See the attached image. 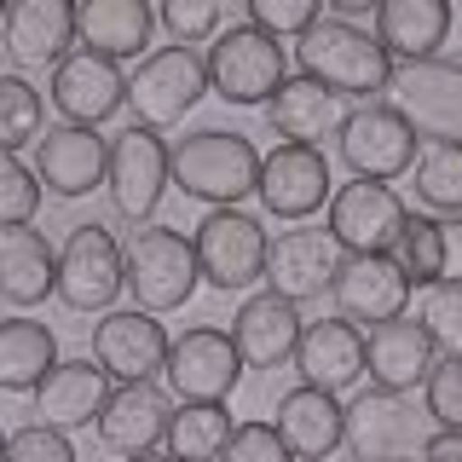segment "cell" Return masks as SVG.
Here are the masks:
<instances>
[{
  "label": "cell",
  "instance_id": "bcb514c9",
  "mask_svg": "<svg viewBox=\"0 0 462 462\" xmlns=\"http://www.w3.org/2000/svg\"><path fill=\"white\" fill-rule=\"evenodd\" d=\"M6 12H12V6H0V23H6Z\"/></svg>",
  "mask_w": 462,
  "mask_h": 462
},
{
  "label": "cell",
  "instance_id": "9a60e30c",
  "mask_svg": "<svg viewBox=\"0 0 462 462\" xmlns=\"http://www.w3.org/2000/svg\"><path fill=\"white\" fill-rule=\"evenodd\" d=\"M260 208L272 220H312L318 208H329L336 197V180H329V156L324 151H307V144H278V151L260 156Z\"/></svg>",
  "mask_w": 462,
  "mask_h": 462
},
{
  "label": "cell",
  "instance_id": "cb8c5ba5",
  "mask_svg": "<svg viewBox=\"0 0 462 462\" xmlns=\"http://www.w3.org/2000/svg\"><path fill=\"white\" fill-rule=\"evenodd\" d=\"M0 29H6V58L18 69H58L76 47V6L69 0H18Z\"/></svg>",
  "mask_w": 462,
  "mask_h": 462
},
{
  "label": "cell",
  "instance_id": "ab89813d",
  "mask_svg": "<svg viewBox=\"0 0 462 462\" xmlns=\"http://www.w3.org/2000/svg\"><path fill=\"white\" fill-rule=\"evenodd\" d=\"M422 329L433 341H439V353H451V358H462V289H428L422 295Z\"/></svg>",
  "mask_w": 462,
  "mask_h": 462
},
{
  "label": "cell",
  "instance_id": "f546056e",
  "mask_svg": "<svg viewBox=\"0 0 462 462\" xmlns=\"http://www.w3.org/2000/svg\"><path fill=\"white\" fill-rule=\"evenodd\" d=\"M393 260L411 272V283L422 289H462V220H428V214H411Z\"/></svg>",
  "mask_w": 462,
  "mask_h": 462
},
{
  "label": "cell",
  "instance_id": "30bf717a",
  "mask_svg": "<svg viewBox=\"0 0 462 462\" xmlns=\"http://www.w3.org/2000/svg\"><path fill=\"white\" fill-rule=\"evenodd\" d=\"M382 105H393L411 122L416 139L462 144V64H445V58L393 64V81H387Z\"/></svg>",
  "mask_w": 462,
  "mask_h": 462
},
{
  "label": "cell",
  "instance_id": "8d00e7d4",
  "mask_svg": "<svg viewBox=\"0 0 462 462\" xmlns=\"http://www.w3.org/2000/svg\"><path fill=\"white\" fill-rule=\"evenodd\" d=\"M422 411H428V422H433V428L462 433V358L445 353L439 365H433L428 387H422Z\"/></svg>",
  "mask_w": 462,
  "mask_h": 462
},
{
  "label": "cell",
  "instance_id": "d590c367",
  "mask_svg": "<svg viewBox=\"0 0 462 462\" xmlns=\"http://www.w3.org/2000/svg\"><path fill=\"white\" fill-rule=\"evenodd\" d=\"M35 208H41V180H35V168L18 162L12 151H0V231L29 226V220H35Z\"/></svg>",
  "mask_w": 462,
  "mask_h": 462
},
{
  "label": "cell",
  "instance_id": "ee69618b",
  "mask_svg": "<svg viewBox=\"0 0 462 462\" xmlns=\"http://www.w3.org/2000/svg\"><path fill=\"white\" fill-rule=\"evenodd\" d=\"M127 462H173L168 451H144V457H127Z\"/></svg>",
  "mask_w": 462,
  "mask_h": 462
},
{
  "label": "cell",
  "instance_id": "d6a6232c",
  "mask_svg": "<svg viewBox=\"0 0 462 462\" xmlns=\"http://www.w3.org/2000/svg\"><path fill=\"white\" fill-rule=\"evenodd\" d=\"M226 439H231L226 404H173V422H168V457L173 462H220Z\"/></svg>",
  "mask_w": 462,
  "mask_h": 462
},
{
  "label": "cell",
  "instance_id": "8fae6325",
  "mask_svg": "<svg viewBox=\"0 0 462 462\" xmlns=\"http://www.w3.org/2000/svg\"><path fill=\"white\" fill-rule=\"evenodd\" d=\"M122 289H127L122 243H116L98 220L76 226L64 237V249H58V300H64L69 312H98L105 318Z\"/></svg>",
  "mask_w": 462,
  "mask_h": 462
},
{
  "label": "cell",
  "instance_id": "d4e9b609",
  "mask_svg": "<svg viewBox=\"0 0 462 462\" xmlns=\"http://www.w3.org/2000/svg\"><path fill=\"white\" fill-rule=\"evenodd\" d=\"M365 358H370V382L387 393H416L428 387L433 365H439V341L422 329V318H399L365 336Z\"/></svg>",
  "mask_w": 462,
  "mask_h": 462
},
{
  "label": "cell",
  "instance_id": "d6986e66",
  "mask_svg": "<svg viewBox=\"0 0 462 462\" xmlns=\"http://www.w3.org/2000/svg\"><path fill=\"white\" fill-rule=\"evenodd\" d=\"M168 422H173V399L162 393L156 382H122L110 387L105 411H98V445H105L110 457H144L156 451V439H168Z\"/></svg>",
  "mask_w": 462,
  "mask_h": 462
},
{
  "label": "cell",
  "instance_id": "60d3db41",
  "mask_svg": "<svg viewBox=\"0 0 462 462\" xmlns=\"http://www.w3.org/2000/svg\"><path fill=\"white\" fill-rule=\"evenodd\" d=\"M6 462H76V445H69V433L29 422L6 439Z\"/></svg>",
  "mask_w": 462,
  "mask_h": 462
},
{
  "label": "cell",
  "instance_id": "4fadbf2b",
  "mask_svg": "<svg viewBox=\"0 0 462 462\" xmlns=\"http://www.w3.org/2000/svg\"><path fill=\"white\" fill-rule=\"evenodd\" d=\"M173 173H168V144L151 134V127H122L110 139V173H105V191L110 208L134 226H151V214L162 208Z\"/></svg>",
  "mask_w": 462,
  "mask_h": 462
},
{
  "label": "cell",
  "instance_id": "1f68e13d",
  "mask_svg": "<svg viewBox=\"0 0 462 462\" xmlns=\"http://www.w3.org/2000/svg\"><path fill=\"white\" fill-rule=\"evenodd\" d=\"M64 365L58 336L35 318H0V393H35Z\"/></svg>",
  "mask_w": 462,
  "mask_h": 462
},
{
  "label": "cell",
  "instance_id": "484cf974",
  "mask_svg": "<svg viewBox=\"0 0 462 462\" xmlns=\"http://www.w3.org/2000/svg\"><path fill=\"white\" fill-rule=\"evenodd\" d=\"M110 375L98 370V358H64L47 382L35 387V416L41 428H58V433H76V428H93L98 411L110 399Z\"/></svg>",
  "mask_w": 462,
  "mask_h": 462
},
{
  "label": "cell",
  "instance_id": "4316f807",
  "mask_svg": "<svg viewBox=\"0 0 462 462\" xmlns=\"http://www.w3.org/2000/svg\"><path fill=\"white\" fill-rule=\"evenodd\" d=\"M266 122H272V134H278L283 144L324 151V139L341 134L346 110H341V98L329 93V87H318L312 76H289V81L278 87V98L266 105Z\"/></svg>",
  "mask_w": 462,
  "mask_h": 462
},
{
  "label": "cell",
  "instance_id": "3957f363",
  "mask_svg": "<svg viewBox=\"0 0 462 462\" xmlns=\"http://www.w3.org/2000/svg\"><path fill=\"white\" fill-rule=\"evenodd\" d=\"M122 266H127V295H134V307L151 312V318L180 312L202 283L191 237L173 231V226H134V237L122 243Z\"/></svg>",
  "mask_w": 462,
  "mask_h": 462
},
{
  "label": "cell",
  "instance_id": "603a6c76",
  "mask_svg": "<svg viewBox=\"0 0 462 462\" xmlns=\"http://www.w3.org/2000/svg\"><path fill=\"white\" fill-rule=\"evenodd\" d=\"M295 365H300V382L307 387H324V393H346L370 375V358H365V329L346 324V318H318L307 324V336L295 346Z\"/></svg>",
  "mask_w": 462,
  "mask_h": 462
},
{
  "label": "cell",
  "instance_id": "7bdbcfd3",
  "mask_svg": "<svg viewBox=\"0 0 462 462\" xmlns=\"http://www.w3.org/2000/svg\"><path fill=\"white\" fill-rule=\"evenodd\" d=\"M422 462H462V433H445V428H433V439H428Z\"/></svg>",
  "mask_w": 462,
  "mask_h": 462
},
{
  "label": "cell",
  "instance_id": "9c48e42d",
  "mask_svg": "<svg viewBox=\"0 0 462 462\" xmlns=\"http://www.w3.org/2000/svg\"><path fill=\"white\" fill-rule=\"evenodd\" d=\"M411 295H416V283H411V272H404L393 254H341L336 283H329L336 318L358 324L365 336L382 329V324L411 318Z\"/></svg>",
  "mask_w": 462,
  "mask_h": 462
},
{
  "label": "cell",
  "instance_id": "b9f144b4",
  "mask_svg": "<svg viewBox=\"0 0 462 462\" xmlns=\"http://www.w3.org/2000/svg\"><path fill=\"white\" fill-rule=\"evenodd\" d=\"M220 462H295V457L283 451V439H278L272 422H243V428H231Z\"/></svg>",
  "mask_w": 462,
  "mask_h": 462
},
{
  "label": "cell",
  "instance_id": "ba28073f",
  "mask_svg": "<svg viewBox=\"0 0 462 462\" xmlns=\"http://www.w3.org/2000/svg\"><path fill=\"white\" fill-rule=\"evenodd\" d=\"M404 226H411V208L393 185H375V180H353L336 185L324 208V231L341 254H393Z\"/></svg>",
  "mask_w": 462,
  "mask_h": 462
},
{
  "label": "cell",
  "instance_id": "52a82bcc",
  "mask_svg": "<svg viewBox=\"0 0 462 462\" xmlns=\"http://www.w3.org/2000/svg\"><path fill=\"white\" fill-rule=\"evenodd\" d=\"M208 93V58L197 47H162L139 58V69L127 76V110L134 127H173L197 110V98Z\"/></svg>",
  "mask_w": 462,
  "mask_h": 462
},
{
  "label": "cell",
  "instance_id": "7dc6e473",
  "mask_svg": "<svg viewBox=\"0 0 462 462\" xmlns=\"http://www.w3.org/2000/svg\"><path fill=\"white\" fill-rule=\"evenodd\" d=\"M0 58H6V47H0ZM0 76H6V69H0Z\"/></svg>",
  "mask_w": 462,
  "mask_h": 462
},
{
  "label": "cell",
  "instance_id": "6da1fadb",
  "mask_svg": "<svg viewBox=\"0 0 462 462\" xmlns=\"http://www.w3.org/2000/svg\"><path fill=\"white\" fill-rule=\"evenodd\" d=\"M295 58H300V76H312L318 87H329L336 98L382 105L387 81H393V58L382 52V41H375L370 29H358V23L329 18V12L295 41Z\"/></svg>",
  "mask_w": 462,
  "mask_h": 462
},
{
  "label": "cell",
  "instance_id": "f6af8a7d",
  "mask_svg": "<svg viewBox=\"0 0 462 462\" xmlns=\"http://www.w3.org/2000/svg\"><path fill=\"white\" fill-rule=\"evenodd\" d=\"M6 439H12V433H0V462H6Z\"/></svg>",
  "mask_w": 462,
  "mask_h": 462
},
{
  "label": "cell",
  "instance_id": "e0dca14e",
  "mask_svg": "<svg viewBox=\"0 0 462 462\" xmlns=\"http://www.w3.org/2000/svg\"><path fill=\"white\" fill-rule=\"evenodd\" d=\"M168 346H173V336L139 307L134 312H105L93 324V358L116 387L122 382H156V375L168 370Z\"/></svg>",
  "mask_w": 462,
  "mask_h": 462
},
{
  "label": "cell",
  "instance_id": "83f0119b",
  "mask_svg": "<svg viewBox=\"0 0 462 462\" xmlns=\"http://www.w3.org/2000/svg\"><path fill=\"white\" fill-rule=\"evenodd\" d=\"M151 29H156V12L144 0H81L76 6V47L110 58V64L139 58L151 47Z\"/></svg>",
  "mask_w": 462,
  "mask_h": 462
},
{
  "label": "cell",
  "instance_id": "e575fe53",
  "mask_svg": "<svg viewBox=\"0 0 462 462\" xmlns=\"http://www.w3.org/2000/svg\"><path fill=\"white\" fill-rule=\"evenodd\" d=\"M47 134V98L29 76H0V151L18 156L23 144H35Z\"/></svg>",
  "mask_w": 462,
  "mask_h": 462
},
{
  "label": "cell",
  "instance_id": "277c9868",
  "mask_svg": "<svg viewBox=\"0 0 462 462\" xmlns=\"http://www.w3.org/2000/svg\"><path fill=\"white\" fill-rule=\"evenodd\" d=\"M191 249H197L202 283L220 289V295H249L254 283H266L272 231L243 208H208L191 231Z\"/></svg>",
  "mask_w": 462,
  "mask_h": 462
},
{
  "label": "cell",
  "instance_id": "ac0fdd59",
  "mask_svg": "<svg viewBox=\"0 0 462 462\" xmlns=\"http://www.w3.org/2000/svg\"><path fill=\"white\" fill-rule=\"evenodd\" d=\"M47 98H52V110L64 116L69 127H105L110 116L127 105V76H122V64L76 47L64 64L52 69Z\"/></svg>",
  "mask_w": 462,
  "mask_h": 462
},
{
  "label": "cell",
  "instance_id": "8992f818",
  "mask_svg": "<svg viewBox=\"0 0 462 462\" xmlns=\"http://www.w3.org/2000/svg\"><path fill=\"white\" fill-rule=\"evenodd\" d=\"M289 81V47L272 35H260L254 23H231L214 35L208 47V93H220L226 105H260L266 110Z\"/></svg>",
  "mask_w": 462,
  "mask_h": 462
},
{
  "label": "cell",
  "instance_id": "7a4b0ae2",
  "mask_svg": "<svg viewBox=\"0 0 462 462\" xmlns=\"http://www.w3.org/2000/svg\"><path fill=\"white\" fill-rule=\"evenodd\" d=\"M173 191L208 208H243V197L260 191V151L254 139L226 134V127H197L180 144H168Z\"/></svg>",
  "mask_w": 462,
  "mask_h": 462
},
{
  "label": "cell",
  "instance_id": "f35d334b",
  "mask_svg": "<svg viewBox=\"0 0 462 462\" xmlns=\"http://www.w3.org/2000/svg\"><path fill=\"white\" fill-rule=\"evenodd\" d=\"M318 18H324V12H318L312 0H254L243 23H254L260 35H272V41H300Z\"/></svg>",
  "mask_w": 462,
  "mask_h": 462
},
{
  "label": "cell",
  "instance_id": "7c38bea8",
  "mask_svg": "<svg viewBox=\"0 0 462 462\" xmlns=\"http://www.w3.org/2000/svg\"><path fill=\"white\" fill-rule=\"evenodd\" d=\"M336 151L341 162L353 168V180H399V173L416 168V151H422V139L411 134V122L393 110V105H358L346 110L341 134H336Z\"/></svg>",
  "mask_w": 462,
  "mask_h": 462
},
{
  "label": "cell",
  "instance_id": "44dd1931",
  "mask_svg": "<svg viewBox=\"0 0 462 462\" xmlns=\"http://www.w3.org/2000/svg\"><path fill=\"white\" fill-rule=\"evenodd\" d=\"M336 266H341V249L329 243V231H312V226L278 231V237H272V249H266V289L300 307V300L329 295Z\"/></svg>",
  "mask_w": 462,
  "mask_h": 462
},
{
  "label": "cell",
  "instance_id": "836d02e7",
  "mask_svg": "<svg viewBox=\"0 0 462 462\" xmlns=\"http://www.w3.org/2000/svg\"><path fill=\"white\" fill-rule=\"evenodd\" d=\"M411 180H416V197H422L433 214H445V220H462V144L422 139Z\"/></svg>",
  "mask_w": 462,
  "mask_h": 462
},
{
  "label": "cell",
  "instance_id": "7402d4cb",
  "mask_svg": "<svg viewBox=\"0 0 462 462\" xmlns=\"http://www.w3.org/2000/svg\"><path fill=\"white\" fill-rule=\"evenodd\" d=\"M272 428H278L283 451L295 462H324V457H336L341 439H346V404L336 393H324V387L300 382L278 399V422Z\"/></svg>",
  "mask_w": 462,
  "mask_h": 462
},
{
  "label": "cell",
  "instance_id": "2e32d148",
  "mask_svg": "<svg viewBox=\"0 0 462 462\" xmlns=\"http://www.w3.org/2000/svg\"><path fill=\"white\" fill-rule=\"evenodd\" d=\"M35 180L41 191H52L58 202H76V197H93L110 173V139L98 127H69L58 122L35 139Z\"/></svg>",
  "mask_w": 462,
  "mask_h": 462
},
{
  "label": "cell",
  "instance_id": "4dcf8cb0",
  "mask_svg": "<svg viewBox=\"0 0 462 462\" xmlns=\"http://www.w3.org/2000/svg\"><path fill=\"white\" fill-rule=\"evenodd\" d=\"M47 295H58L52 243L29 226L0 231V300H6V307H41Z\"/></svg>",
  "mask_w": 462,
  "mask_h": 462
},
{
  "label": "cell",
  "instance_id": "ffe728a7",
  "mask_svg": "<svg viewBox=\"0 0 462 462\" xmlns=\"http://www.w3.org/2000/svg\"><path fill=\"white\" fill-rule=\"evenodd\" d=\"M300 336H307V324H300V307L283 295H272V289H254L249 300L237 307L231 318V346H237L243 370H278L295 358Z\"/></svg>",
  "mask_w": 462,
  "mask_h": 462
},
{
  "label": "cell",
  "instance_id": "f1b7e54d",
  "mask_svg": "<svg viewBox=\"0 0 462 462\" xmlns=\"http://www.w3.org/2000/svg\"><path fill=\"white\" fill-rule=\"evenodd\" d=\"M451 35V6L445 0H382L375 6V41L399 64H428L439 58Z\"/></svg>",
  "mask_w": 462,
  "mask_h": 462
},
{
  "label": "cell",
  "instance_id": "74e56055",
  "mask_svg": "<svg viewBox=\"0 0 462 462\" xmlns=\"http://www.w3.org/2000/svg\"><path fill=\"white\" fill-rule=\"evenodd\" d=\"M162 29L173 35V47H197V41H214L226 29V6L220 0H168Z\"/></svg>",
  "mask_w": 462,
  "mask_h": 462
},
{
  "label": "cell",
  "instance_id": "5b68a950",
  "mask_svg": "<svg viewBox=\"0 0 462 462\" xmlns=\"http://www.w3.org/2000/svg\"><path fill=\"white\" fill-rule=\"evenodd\" d=\"M433 439L428 411L411 393H387V387H365L346 404V451L353 462H422Z\"/></svg>",
  "mask_w": 462,
  "mask_h": 462
},
{
  "label": "cell",
  "instance_id": "5bb4252c",
  "mask_svg": "<svg viewBox=\"0 0 462 462\" xmlns=\"http://www.w3.org/2000/svg\"><path fill=\"white\" fill-rule=\"evenodd\" d=\"M173 404H226L231 387L243 382V358L231 346L226 329H185L168 346V370H162Z\"/></svg>",
  "mask_w": 462,
  "mask_h": 462
}]
</instances>
